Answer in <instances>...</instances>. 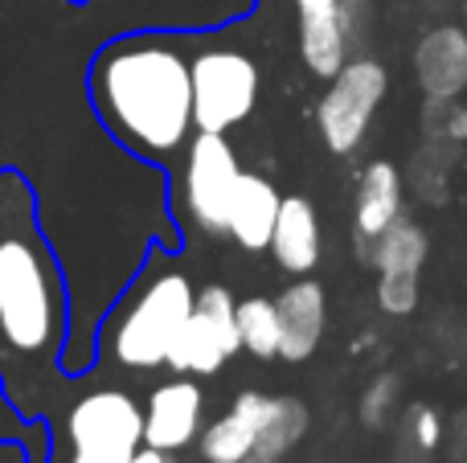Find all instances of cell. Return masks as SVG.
<instances>
[{
	"label": "cell",
	"instance_id": "cell-8",
	"mask_svg": "<svg viewBox=\"0 0 467 463\" xmlns=\"http://www.w3.org/2000/svg\"><path fill=\"white\" fill-rule=\"evenodd\" d=\"M66 439L78 456L128 459L144 448V406L128 390H90L66 415Z\"/></svg>",
	"mask_w": 467,
	"mask_h": 463
},
{
	"label": "cell",
	"instance_id": "cell-11",
	"mask_svg": "<svg viewBox=\"0 0 467 463\" xmlns=\"http://www.w3.org/2000/svg\"><path fill=\"white\" fill-rule=\"evenodd\" d=\"M414 87L427 103H455L467 95V25H431L410 54Z\"/></svg>",
	"mask_w": 467,
	"mask_h": 463
},
{
	"label": "cell",
	"instance_id": "cell-6",
	"mask_svg": "<svg viewBox=\"0 0 467 463\" xmlns=\"http://www.w3.org/2000/svg\"><path fill=\"white\" fill-rule=\"evenodd\" d=\"M389 95V70L369 54H353L328 78L316 103V131L332 156H353L365 144L381 103Z\"/></svg>",
	"mask_w": 467,
	"mask_h": 463
},
{
	"label": "cell",
	"instance_id": "cell-23",
	"mask_svg": "<svg viewBox=\"0 0 467 463\" xmlns=\"http://www.w3.org/2000/svg\"><path fill=\"white\" fill-rule=\"evenodd\" d=\"M422 139H447V144H467V103H427L422 98Z\"/></svg>",
	"mask_w": 467,
	"mask_h": 463
},
{
	"label": "cell",
	"instance_id": "cell-19",
	"mask_svg": "<svg viewBox=\"0 0 467 463\" xmlns=\"http://www.w3.org/2000/svg\"><path fill=\"white\" fill-rule=\"evenodd\" d=\"M447 427L431 402H410L402 406L398 418V443H394V463H431L435 451L443 448Z\"/></svg>",
	"mask_w": 467,
	"mask_h": 463
},
{
	"label": "cell",
	"instance_id": "cell-27",
	"mask_svg": "<svg viewBox=\"0 0 467 463\" xmlns=\"http://www.w3.org/2000/svg\"><path fill=\"white\" fill-rule=\"evenodd\" d=\"M131 459V456H128ZM128 459H111V456H78V451H70V463H128Z\"/></svg>",
	"mask_w": 467,
	"mask_h": 463
},
{
	"label": "cell",
	"instance_id": "cell-10",
	"mask_svg": "<svg viewBox=\"0 0 467 463\" xmlns=\"http://www.w3.org/2000/svg\"><path fill=\"white\" fill-rule=\"evenodd\" d=\"M205 418V394L189 374H177L172 382H161L144 402V448L177 456L193 448Z\"/></svg>",
	"mask_w": 467,
	"mask_h": 463
},
{
	"label": "cell",
	"instance_id": "cell-24",
	"mask_svg": "<svg viewBox=\"0 0 467 463\" xmlns=\"http://www.w3.org/2000/svg\"><path fill=\"white\" fill-rule=\"evenodd\" d=\"M340 25L348 37V54H361L369 41V0H340Z\"/></svg>",
	"mask_w": 467,
	"mask_h": 463
},
{
	"label": "cell",
	"instance_id": "cell-13",
	"mask_svg": "<svg viewBox=\"0 0 467 463\" xmlns=\"http://www.w3.org/2000/svg\"><path fill=\"white\" fill-rule=\"evenodd\" d=\"M275 308H279V357L287 365L307 361L324 341V328H328V295L324 283L312 275H296L279 295H275Z\"/></svg>",
	"mask_w": 467,
	"mask_h": 463
},
{
	"label": "cell",
	"instance_id": "cell-7",
	"mask_svg": "<svg viewBox=\"0 0 467 463\" xmlns=\"http://www.w3.org/2000/svg\"><path fill=\"white\" fill-rule=\"evenodd\" d=\"M234 308H238V300L230 295V287L210 283L197 292L193 312H189L185 328H181L177 345H172V353H169L172 374L213 377L226 369V361L234 353H242Z\"/></svg>",
	"mask_w": 467,
	"mask_h": 463
},
{
	"label": "cell",
	"instance_id": "cell-14",
	"mask_svg": "<svg viewBox=\"0 0 467 463\" xmlns=\"http://www.w3.org/2000/svg\"><path fill=\"white\" fill-rule=\"evenodd\" d=\"M250 406H254V456L250 463H279L312 431V410L296 394L250 390Z\"/></svg>",
	"mask_w": 467,
	"mask_h": 463
},
{
	"label": "cell",
	"instance_id": "cell-22",
	"mask_svg": "<svg viewBox=\"0 0 467 463\" xmlns=\"http://www.w3.org/2000/svg\"><path fill=\"white\" fill-rule=\"evenodd\" d=\"M402 410V374L398 369H378L365 382L361 398H357V418L365 431H386Z\"/></svg>",
	"mask_w": 467,
	"mask_h": 463
},
{
	"label": "cell",
	"instance_id": "cell-4",
	"mask_svg": "<svg viewBox=\"0 0 467 463\" xmlns=\"http://www.w3.org/2000/svg\"><path fill=\"white\" fill-rule=\"evenodd\" d=\"M242 172L246 169H242L238 152H234L226 136H218V131H193L189 136L177 180V201L197 234L205 238L230 234V205Z\"/></svg>",
	"mask_w": 467,
	"mask_h": 463
},
{
	"label": "cell",
	"instance_id": "cell-1",
	"mask_svg": "<svg viewBox=\"0 0 467 463\" xmlns=\"http://www.w3.org/2000/svg\"><path fill=\"white\" fill-rule=\"evenodd\" d=\"M90 98L107 131L152 160L181 152L197 131L189 54L164 33L111 41L95 57Z\"/></svg>",
	"mask_w": 467,
	"mask_h": 463
},
{
	"label": "cell",
	"instance_id": "cell-29",
	"mask_svg": "<svg viewBox=\"0 0 467 463\" xmlns=\"http://www.w3.org/2000/svg\"><path fill=\"white\" fill-rule=\"evenodd\" d=\"M169 463H177V459H172V456H169Z\"/></svg>",
	"mask_w": 467,
	"mask_h": 463
},
{
	"label": "cell",
	"instance_id": "cell-15",
	"mask_svg": "<svg viewBox=\"0 0 467 463\" xmlns=\"http://www.w3.org/2000/svg\"><path fill=\"white\" fill-rule=\"evenodd\" d=\"M299 21V62L328 82L348 62V37L340 25V0H291Z\"/></svg>",
	"mask_w": 467,
	"mask_h": 463
},
{
	"label": "cell",
	"instance_id": "cell-16",
	"mask_svg": "<svg viewBox=\"0 0 467 463\" xmlns=\"http://www.w3.org/2000/svg\"><path fill=\"white\" fill-rule=\"evenodd\" d=\"M271 254L279 262V271L287 275H312L320 267L324 254V230H320V213L307 197L291 193L279 205V221L271 234Z\"/></svg>",
	"mask_w": 467,
	"mask_h": 463
},
{
	"label": "cell",
	"instance_id": "cell-25",
	"mask_svg": "<svg viewBox=\"0 0 467 463\" xmlns=\"http://www.w3.org/2000/svg\"><path fill=\"white\" fill-rule=\"evenodd\" d=\"M451 463H467V410H460L451 423Z\"/></svg>",
	"mask_w": 467,
	"mask_h": 463
},
{
	"label": "cell",
	"instance_id": "cell-18",
	"mask_svg": "<svg viewBox=\"0 0 467 463\" xmlns=\"http://www.w3.org/2000/svg\"><path fill=\"white\" fill-rule=\"evenodd\" d=\"M197 451L205 463H250L254 456V406H250V390L234 398L226 415L202 427L197 435Z\"/></svg>",
	"mask_w": 467,
	"mask_h": 463
},
{
	"label": "cell",
	"instance_id": "cell-12",
	"mask_svg": "<svg viewBox=\"0 0 467 463\" xmlns=\"http://www.w3.org/2000/svg\"><path fill=\"white\" fill-rule=\"evenodd\" d=\"M406 213V172L394 160H369L353 193V246L365 262L369 246Z\"/></svg>",
	"mask_w": 467,
	"mask_h": 463
},
{
	"label": "cell",
	"instance_id": "cell-5",
	"mask_svg": "<svg viewBox=\"0 0 467 463\" xmlns=\"http://www.w3.org/2000/svg\"><path fill=\"white\" fill-rule=\"evenodd\" d=\"M193 70V128L226 136L246 123L263 95V70L242 46H205L189 57Z\"/></svg>",
	"mask_w": 467,
	"mask_h": 463
},
{
	"label": "cell",
	"instance_id": "cell-21",
	"mask_svg": "<svg viewBox=\"0 0 467 463\" xmlns=\"http://www.w3.org/2000/svg\"><path fill=\"white\" fill-rule=\"evenodd\" d=\"M455 152H460V144L427 139V144L419 148V156H414L406 185H414V193H419L427 205H443L447 180H451V169H455Z\"/></svg>",
	"mask_w": 467,
	"mask_h": 463
},
{
	"label": "cell",
	"instance_id": "cell-2",
	"mask_svg": "<svg viewBox=\"0 0 467 463\" xmlns=\"http://www.w3.org/2000/svg\"><path fill=\"white\" fill-rule=\"evenodd\" d=\"M66 333L54 254L33 226L25 185L0 177V345L16 357H49Z\"/></svg>",
	"mask_w": 467,
	"mask_h": 463
},
{
	"label": "cell",
	"instance_id": "cell-26",
	"mask_svg": "<svg viewBox=\"0 0 467 463\" xmlns=\"http://www.w3.org/2000/svg\"><path fill=\"white\" fill-rule=\"evenodd\" d=\"M128 463H169V456H164V451H152V448H140Z\"/></svg>",
	"mask_w": 467,
	"mask_h": 463
},
{
	"label": "cell",
	"instance_id": "cell-3",
	"mask_svg": "<svg viewBox=\"0 0 467 463\" xmlns=\"http://www.w3.org/2000/svg\"><path fill=\"white\" fill-rule=\"evenodd\" d=\"M197 287L181 267H156L119 304L107 328V353L128 374H152L169 365V353L193 312Z\"/></svg>",
	"mask_w": 467,
	"mask_h": 463
},
{
	"label": "cell",
	"instance_id": "cell-20",
	"mask_svg": "<svg viewBox=\"0 0 467 463\" xmlns=\"http://www.w3.org/2000/svg\"><path fill=\"white\" fill-rule=\"evenodd\" d=\"M234 320H238V341L250 357L254 361L279 357L283 328H279V308H275V300H266V295H246V300H238V308H234Z\"/></svg>",
	"mask_w": 467,
	"mask_h": 463
},
{
	"label": "cell",
	"instance_id": "cell-9",
	"mask_svg": "<svg viewBox=\"0 0 467 463\" xmlns=\"http://www.w3.org/2000/svg\"><path fill=\"white\" fill-rule=\"evenodd\" d=\"M427 254H431L427 230L414 218H406V213L394 226H386V234L369 246L365 262L378 271V308L386 316H410L419 308Z\"/></svg>",
	"mask_w": 467,
	"mask_h": 463
},
{
	"label": "cell",
	"instance_id": "cell-17",
	"mask_svg": "<svg viewBox=\"0 0 467 463\" xmlns=\"http://www.w3.org/2000/svg\"><path fill=\"white\" fill-rule=\"evenodd\" d=\"M279 205L283 193L275 189L271 177L263 172H242L238 189H234V205H230V234L242 251L258 254V251H271V234H275V221H279Z\"/></svg>",
	"mask_w": 467,
	"mask_h": 463
},
{
	"label": "cell",
	"instance_id": "cell-28",
	"mask_svg": "<svg viewBox=\"0 0 467 463\" xmlns=\"http://www.w3.org/2000/svg\"><path fill=\"white\" fill-rule=\"evenodd\" d=\"M463 25H467V0H463Z\"/></svg>",
	"mask_w": 467,
	"mask_h": 463
}]
</instances>
